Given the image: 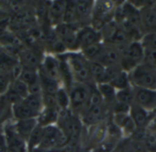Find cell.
<instances>
[{"mask_svg":"<svg viewBox=\"0 0 156 152\" xmlns=\"http://www.w3.org/2000/svg\"><path fill=\"white\" fill-rule=\"evenodd\" d=\"M102 46H103V42L98 43V44H94V45L89 46V47H87L85 48H82L80 52L90 62L96 61L98 57H99V55H100V53H101Z\"/></svg>","mask_w":156,"mask_h":152,"instance_id":"27","label":"cell"},{"mask_svg":"<svg viewBox=\"0 0 156 152\" xmlns=\"http://www.w3.org/2000/svg\"><path fill=\"white\" fill-rule=\"evenodd\" d=\"M92 88L93 87L74 82L68 89L69 97V109L76 116L81 118L88 109Z\"/></svg>","mask_w":156,"mask_h":152,"instance_id":"2","label":"cell"},{"mask_svg":"<svg viewBox=\"0 0 156 152\" xmlns=\"http://www.w3.org/2000/svg\"><path fill=\"white\" fill-rule=\"evenodd\" d=\"M55 96H56V99H57V103H58V107L59 110L69 109V92L65 88L61 87Z\"/></svg>","mask_w":156,"mask_h":152,"instance_id":"29","label":"cell"},{"mask_svg":"<svg viewBox=\"0 0 156 152\" xmlns=\"http://www.w3.org/2000/svg\"><path fill=\"white\" fill-rule=\"evenodd\" d=\"M67 1H51L48 10V23L51 26H56L62 23Z\"/></svg>","mask_w":156,"mask_h":152,"instance_id":"16","label":"cell"},{"mask_svg":"<svg viewBox=\"0 0 156 152\" xmlns=\"http://www.w3.org/2000/svg\"><path fill=\"white\" fill-rule=\"evenodd\" d=\"M155 6H156V1H155Z\"/></svg>","mask_w":156,"mask_h":152,"instance_id":"38","label":"cell"},{"mask_svg":"<svg viewBox=\"0 0 156 152\" xmlns=\"http://www.w3.org/2000/svg\"><path fill=\"white\" fill-rule=\"evenodd\" d=\"M82 152H92L91 150H83Z\"/></svg>","mask_w":156,"mask_h":152,"instance_id":"36","label":"cell"},{"mask_svg":"<svg viewBox=\"0 0 156 152\" xmlns=\"http://www.w3.org/2000/svg\"><path fill=\"white\" fill-rule=\"evenodd\" d=\"M0 98H1V97H0Z\"/></svg>","mask_w":156,"mask_h":152,"instance_id":"39","label":"cell"},{"mask_svg":"<svg viewBox=\"0 0 156 152\" xmlns=\"http://www.w3.org/2000/svg\"><path fill=\"white\" fill-rule=\"evenodd\" d=\"M95 1H75L76 7V26L80 28L90 26Z\"/></svg>","mask_w":156,"mask_h":152,"instance_id":"14","label":"cell"},{"mask_svg":"<svg viewBox=\"0 0 156 152\" xmlns=\"http://www.w3.org/2000/svg\"><path fill=\"white\" fill-rule=\"evenodd\" d=\"M121 59V50L116 47L103 43L101 53L96 60L105 67H111L115 66H120Z\"/></svg>","mask_w":156,"mask_h":152,"instance_id":"13","label":"cell"},{"mask_svg":"<svg viewBox=\"0 0 156 152\" xmlns=\"http://www.w3.org/2000/svg\"><path fill=\"white\" fill-rule=\"evenodd\" d=\"M96 87L103 99L104 104L111 109L116 101V89L109 83L98 84Z\"/></svg>","mask_w":156,"mask_h":152,"instance_id":"20","label":"cell"},{"mask_svg":"<svg viewBox=\"0 0 156 152\" xmlns=\"http://www.w3.org/2000/svg\"><path fill=\"white\" fill-rule=\"evenodd\" d=\"M12 119L13 120H25V119H37V114L31 110L22 100L21 102L11 107Z\"/></svg>","mask_w":156,"mask_h":152,"instance_id":"18","label":"cell"},{"mask_svg":"<svg viewBox=\"0 0 156 152\" xmlns=\"http://www.w3.org/2000/svg\"><path fill=\"white\" fill-rule=\"evenodd\" d=\"M13 126L16 132L27 142L32 131L37 126V119L25 120H13Z\"/></svg>","mask_w":156,"mask_h":152,"instance_id":"17","label":"cell"},{"mask_svg":"<svg viewBox=\"0 0 156 152\" xmlns=\"http://www.w3.org/2000/svg\"><path fill=\"white\" fill-rule=\"evenodd\" d=\"M45 54L44 51L39 49L25 47L20 52L17 60L22 68L38 70Z\"/></svg>","mask_w":156,"mask_h":152,"instance_id":"10","label":"cell"},{"mask_svg":"<svg viewBox=\"0 0 156 152\" xmlns=\"http://www.w3.org/2000/svg\"><path fill=\"white\" fill-rule=\"evenodd\" d=\"M78 42L80 47V51L89 46L101 43L102 36L99 30L95 29L93 26H85L78 30Z\"/></svg>","mask_w":156,"mask_h":152,"instance_id":"12","label":"cell"},{"mask_svg":"<svg viewBox=\"0 0 156 152\" xmlns=\"http://www.w3.org/2000/svg\"><path fill=\"white\" fill-rule=\"evenodd\" d=\"M43 97V104H44V108L47 109H58V103H57V99H56V96L55 95H46V94H42Z\"/></svg>","mask_w":156,"mask_h":152,"instance_id":"33","label":"cell"},{"mask_svg":"<svg viewBox=\"0 0 156 152\" xmlns=\"http://www.w3.org/2000/svg\"><path fill=\"white\" fill-rule=\"evenodd\" d=\"M42 138H43V128L37 124V126L32 131L31 135L29 136V138H28V140L27 141V152L37 150L40 143H41Z\"/></svg>","mask_w":156,"mask_h":152,"instance_id":"23","label":"cell"},{"mask_svg":"<svg viewBox=\"0 0 156 152\" xmlns=\"http://www.w3.org/2000/svg\"><path fill=\"white\" fill-rule=\"evenodd\" d=\"M144 63L156 68V51H154V50H144Z\"/></svg>","mask_w":156,"mask_h":152,"instance_id":"34","label":"cell"},{"mask_svg":"<svg viewBox=\"0 0 156 152\" xmlns=\"http://www.w3.org/2000/svg\"><path fill=\"white\" fill-rule=\"evenodd\" d=\"M119 1H95L90 26L101 31L107 24L114 19Z\"/></svg>","mask_w":156,"mask_h":152,"instance_id":"3","label":"cell"},{"mask_svg":"<svg viewBox=\"0 0 156 152\" xmlns=\"http://www.w3.org/2000/svg\"><path fill=\"white\" fill-rule=\"evenodd\" d=\"M140 42L143 45L144 50L156 51V32H152L144 35Z\"/></svg>","mask_w":156,"mask_h":152,"instance_id":"31","label":"cell"},{"mask_svg":"<svg viewBox=\"0 0 156 152\" xmlns=\"http://www.w3.org/2000/svg\"><path fill=\"white\" fill-rule=\"evenodd\" d=\"M60 57L66 61L74 82L84 84L90 87H94V83L90 72V61L85 58L80 52H67Z\"/></svg>","mask_w":156,"mask_h":152,"instance_id":"1","label":"cell"},{"mask_svg":"<svg viewBox=\"0 0 156 152\" xmlns=\"http://www.w3.org/2000/svg\"><path fill=\"white\" fill-rule=\"evenodd\" d=\"M23 101L31 110H33L37 115L44 109L42 94H29L23 99Z\"/></svg>","mask_w":156,"mask_h":152,"instance_id":"22","label":"cell"},{"mask_svg":"<svg viewBox=\"0 0 156 152\" xmlns=\"http://www.w3.org/2000/svg\"><path fill=\"white\" fill-rule=\"evenodd\" d=\"M150 133L154 134L156 136V115H153L148 126H147V129H146Z\"/></svg>","mask_w":156,"mask_h":152,"instance_id":"35","label":"cell"},{"mask_svg":"<svg viewBox=\"0 0 156 152\" xmlns=\"http://www.w3.org/2000/svg\"><path fill=\"white\" fill-rule=\"evenodd\" d=\"M58 113H59L58 109L44 108L37 118V124L42 128L56 125L58 119Z\"/></svg>","mask_w":156,"mask_h":152,"instance_id":"19","label":"cell"},{"mask_svg":"<svg viewBox=\"0 0 156 152\" xmlns=\"http://www.w3.org/2000/svg\"><path fill=\"white\" fill-rule=\"evenodd\" d=\"M62 23L76 25V7L75 1H67Z\"/></svg>","mask_w":156,"mask_h":152,"instance_id":"28","label":"cell"},{"mask_svg":"<svg viewBox=\"0 0 156 152\" xmlns=\"http://www.w3.org/2000/svg\"><path fill=\"white\" fill-rule=\"evenodd\" d=\"M144 48L140 41H131L122 51L120 67L130 73L139 65L144 63Z\"/></svg>","mask_w":156,"mask_h":152,"instance_id":"4","label":"cell"},{"mask_svg":"<svg viewBox=\"0 0 156 152\" xmlns=\"http://www.w3.org/2000/svg\"><path fill=\"white\" fill-rule=\"evenodd\" d=\"M131 85L134 88L156 90V68L144 63L129 73Z\"/></svg>","mask_w":156,"mask_h":152,"instance_id":"5","label":"cell"},{"mask_svg":"<svg viewBox=\"0 0 156 152\" xmlns=\"http://www.w3.org/2000/svg\"><path fill=\"white\" fill-rule=\"evenodd\" d=\"M10 89H12L14 92H16L19 97H21L23 99L27 98L29 95V90L27 85H26L24 82L19 80L18 78L14 79L10 85Z\"/></svg>","mask_w":156,"mask_h":152,"instance_id":"30","label":"cell"},{"mask_svg":"<svg viewBox=\"0 0 156 152\" xmlns=\"http://www.w3.org/2000/svg\"><path fill=\"white\" fill-rule=\"evenodd\" d=\"M116 101L132 106L134 103V91L133 87L131 86L127 88H123L116 91Z\"/></svg>","mask_w":156,"mask_h":152,"instance_id":"26","label":"cell"},{"mask_svg":"<svg viewBox=\"0 0 156 152\" xmlns=\"http://www.w3.org/2000/svg\"><path fill=\"white\" fill-rule=\"evenodd\" d=\"M69 143L68 138L63 134L57 125L43 128V138L38 150L48 151L52 150H60Z\"/></svg>","mask_w":156,"mask_h":152,"instance_id":"6","label":"cell"},{"mask_svg":"<svg viewBox=\"0 0 156 152\" xmlns=\"http://www.w3.org/2000/svg\"><path fill=\"white\" fill-rule=\"evenodd\" d=\"M133 91L134 104L153 114L156 109V90L133 87Z\"/></svg>","mask_w":156,"mask_h":152,"instance_id":"11","label":"cell"},{"mask_svg":"<svg viewBox=\"0 0 156 152\" xmlns=\"http://www.w3.org/2000/svg\"><path fill=\"white\" fill-rule=\"evenodd\" d=\"M153 115H156V109H155V110H154V112L153 113Z\"/></svg>","mask_w":156,"mask_h":152,"instance_id":"37","label":"cell"},{"mask_svg":"<svg viewBox=\"0 0 156 152\" xmlns=\"http://www.w3.org/2000/svg\"><path fill=\"white\" fill-rule=\"evenodd\" d=\"M141 30L143 36L156 32L155 1H144V5L140 9Z\"/></svg>","mask_w":156,"mask_h":152,"instance_id":"9","label":"cell"},{"mask_svg":"<svg viewBox=\"0 0 156 152\" xmlns=\"http://www.w3.org/2000/svg\"><path fill=\"white\" fill-rule=\"evenodd\" d=\"M59 40L64 44L68 52H80L78 42V30L76 25L61 23L54 26Z\"/></svg>","mask_w":156,"mask_h":152,"instance_id":"7","label":"cell"},{"mask_svg":"<svg viewBox=\"0 0 156 152\" xmlns=\"http://www.w3.org/2000/svg\"><path fill=\"white\" fill-rule=\"evenodd\" d=\"M130 117L133 120L138 130H146L153 117V114L136 104H133L130 108Z\"/></svg>","mask_w":156,"mask_h":152,"instance_id":"15","label":"cell"},{"mask_svg":"<svg viewBox=\"0 0 156 152\" xmlns=\"http://www.w3.org/2000/svg\"><path fill=\"white\" fill-rule=\"evenodd\" d=\"M109 84L112 85L116 89V91L123 89V88H127L132 86L130 82V78H129V73L123 70H121Z\"/></svg>","mask_w":156,"mask_h":152,"instance_id":"24","label":"cell"},{"mask_svg":"<svg viewBox=\"0 0 156 152\" xmlns=\"http://www.w3.org/2000/svg\"><path fill=\"white\" fill-rule=\"evenodd\" d=\"M18 79L24 82L27 87H30L37 82H39V73L38 70L33 69H25L22 68V71L18 77Z\"/></svg>","mask_w":156,"mask_h":152,"instance_id":"25","label":"cell"},{"mask_svg":"<svg viewBox=\"0 0 156 152\" xmlns=\"http://www.w3.org/2000/svg\"><path fill=\"white\" fill-rule=\"evenodd\" d=\"M38 72L45 77L61 84L60 77V61L58 56L46 53L43 57ZM62 85V84H61Z\"/></svg>","mask_w":156,"mask_h":152,"instance_id":"8","label":"cell"},{"mask_svg":"<svg viewBox=\"0 0 156 152\" xmlns=\"http://www.w3.org/2000/svg\"><path fill=\"white\" fill-rule=\"evenodd\" d=\"M13 79L11 77L5 73H0V97H3L10 88Z\"/></svg>","mask_w":156,"mask_h":152,"instance_id":"32","label":"cell"},{"mask_svg":"<svg viewBox=\"0 0 156 152\" xmlns=\"http://www.w3.org/2000/svg\"><path fill=\"white\" fill-rule=\"evenodd\" d=\"M39 81L42 88V94H46V95H56L58 89L62 87L60 83L52 80L40 73H39Z\"/></svg>","mask_w":156,"mask_h":152,"instance_id":"21","label":"cell"}]
</instances>
